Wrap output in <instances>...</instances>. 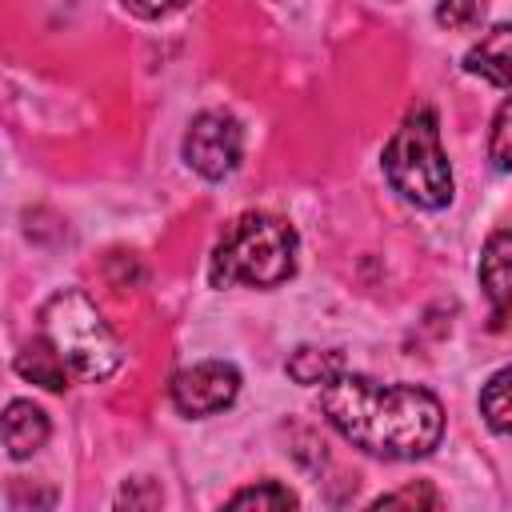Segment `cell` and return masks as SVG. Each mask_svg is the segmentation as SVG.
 <instances>
[{"instance_id": "obj_4", "label": "cell", "mask_w": 512, "mask_h": 512, "mask_svg": "<svg viewBox=\"0 0 512 512\" xmlns=\"http://www.w3.org/2000/svg\"><path fill=\"white\" fill-rule=\"evenodd\" d=\"M40 328L68 364V372L80 380H108L124 360L116 332L104 324L96 304L76 288L48 296V304L40 308Z\"/></svg>"}, {"instance_id": "obj_14", "label": "cell", "mask_w": 512, "mask_h": 512, "mask_svg": "<svg viewBox=\"0 0 512 512\" xmlns=\"http://www.w3.org/2000/svg\"><path fill=\"white\" fill-rule=\"evenodd\" d=\"M488 160L500 172L512 168V96L496 108V120H492V132H488Z\"/></svg>"}, {"instance_id": "obj_2", "label": "cell", "mask_w": 512, "mask_h": 512, "mask_svg": "<svg viewBox=\"0 0 512 512\" xmlns=\"http://www.w3.org/2000/svg\"><path fill=\"white\" fill-rule=\"evenodd\" d=\"M296 248V228L288 220L272 212H244L220 236L208 260V280L212 288H276L296 272Z\"/></svg>"}, {"instance_id": "obj_17", "label": "cell", "mask_w": 512, "mask_h": 512, "mask_svg": "<svg viewBox=\"0 0 512 512\" xmlns=\"http://www.w3.org/2000/svg\"><path fill=\"white\" fill-rule=\"evenodd\" d=\"M136 16H144V20H156V16H164V12H172V8H180L184 0H124Z\"/></svg>"}, {"instance_id": "obj_12", "label": "cell", "mask_w": 512, "mask_h": 512, "mask_svg": "<svg viewBox=\"0 0 512 512\" xmlns=\"http://www.w3.org/2000/svg\"><path fill=\"white\" fill-rule=\"evenodd\" d=\"M344 372V356L336 348H296L288 356V376L296 384H328Z\"/></svg>"}, {"instance_id": "obj_15", "label": "cell", "mask_w": 512, "mask_h": 512, "mask_svg": "<svg viewBox=\"0 0 512 512\" xmlns=\"http://www.w3.org/2000/svg\"><path fill=\"white\" fill-rule=\"evenodd\" d=\"M484 12H488V0H440L436 4V24L452 28V32H468L484 20Z\"/></svg>"}, {"instance_id": "obj_7", "label": "cell", "mask_w": 512, "mask_h": 512, "mask_svg": "<svg viewBox=\"0 0 512 512\" xmlns=\"http://www.w3.org/2000/svg\"><path fill=\"white\" fill-rule=\"evenodd\" d=\"M480 288L488 292L496 320L512 312V228L488 236L480 252Z\"/></svg>"}, {"instance_id": "obj_1", "label": "cell", "mask_w": 512, "mask_h": 512, "mask_svg": "<svg viewBox=\"0 0 512 512\" xmlns=\"http://www.w3.org/2000/svg\"><path fill=\"white\" fill-rule=\"evenodd\" d=\"M320 412L348 444L384 460H420L444 436V408L420 384H380L340 372L320 384Z\"/></svg>"}, {"instance_id": "obj_16", "label": "cell", "mask_w": 512, "mask_h": 512, "mask_svg": "<svg viewBox=\"0 0 512 512\" xmlns=\"http://www.w3.org/2000/svg\"><path fill=\"white\" fill-rule=\"evenodd\" d=\"M400 504H408V508H440V492L432 488V484H408V488H396V492H384L380 500H372V508H400Z\"/></svg>"}, {"instance_id": "obj_8", "label": "cell", "mask_w": 512, "mask_h": 512, "mask_svg": "<svg viewBox=\"0 0 512 512\" xmlns=\"http://www.w3.org/2000/svg\"><path fill=\"white\" fill-rule=\"evenodd\" d=\"M464 68L496 88L512 84V24H496L488 28L464 56Z\"/></svg>"}, {"instance_id": "obj_18", "label": "cell", "mask_w": 512, "mask_h": 512, "mask_svg": "<svg viewBox=\"0 0 512 512\" xmlns=\"http://www.w3.org/2000/svg\"><path fill=\"white\" fill-rule=\"evenodd\" d=\"M120 504H128V508H136V504H160V492H156V488H148V492H128V488H124Z\"/></svg>"}, {"instance_id": "obj_10", "label": "cell", "mask_w": 512, "mask_h": 512, "mask_svg": "<svg viewBox=\"0 0 512 512\" xmlns=\"http://www.w3.org/2000/svg\"><path fill=\"white\" fill-rule=\"evenodd\" d=\"M16 372H20V376H28L32 384H44L48 392L68 388V376H72V372H68V364L60 360V352L52 348V340H48L44 332L20 348V356H16Z\"/></svg>"}, {"instance_id": "obj_3", "label": "cell", "mask_w": 512, "mask_h": 512, "mask_svg": "<svg viewBox=\"0 0 512 512\" xmlns=\"http://www.w3.org/2000/svg\"><path fill=\"white\" fill-rule=\"evenodd\" d=\"M384 176L416 208H444L452 200V168L432 108L408 112L404 124L392 132L384 148Z\"/></svg>"}, {"instance_id": "obj_5", "label": "cell", "mask_w": 512, "mask_h": 512, "mask_svg": "<svg viewBox=\"0 0 512 512\" xmlns=\"http://www.w3.org/2000/svg\"><path fill=\"white\" fill-rule=\"evenodd\" d=\"M244 152L240 124L228 112H200L184 132V160L204 180H224Z\"/></svg>"}, {"instance_id": "obj_11", "label": "cell", "mask_w": 512, "mask_h": 512, "mask_svg": "<svg viewBox=\"0 0 512 512\" xmlns=\"http://www.w3.org/2000/svg\"><path fill=\"white\" fill-rule=\"evenodd\" d=\"M480 416L492 432L512 436V364L488 376V384L480 392Z\"/></svg>"}, {"instance_id": "obj_13", "label": "cell", "mask_w": 512, "mask_h": 512, "mask_svg": "<svg viewBox=\"0 0 512 512\" xmlns=\"http://www.w3.org/2000/svg\"><path fill=\"white\" fill-rule=\"evenodd\" d=\"M296 492H288L284 484L276 480H264V484H252V488H240L228 496V508H256V512H280V508H296Z\"/></svg>"}, {"instance_id": "obj_6", "label": "cell", "mask_w": 512, "mask_h": 512, "mask_svg": "<svg viewBox=\"0 0 512 512\" xmlns=\"http://www.w3.org/2000/svg\"><path fill=\"white\" fill-rule=\"evenodd\" d=\"M240 392V372L224 360H200L172 376V404L184 416H212L224 412Z\"/></svg>"}, {"instance_id": "obj_9", "label": "cell", "mask_w": 512, "mask_h": 512, "mask_svg": "<svg viewBox=\"0 0 512 512\" xmlns=\"http://www.w3.org/2000/svg\"><path fill=\"white\" fill-rule=\"evenodd\" d=\"M48 440V416L32 400H12L4 408V448L12 460H24L40 452Z\"/></svg>"}]
</instances>
